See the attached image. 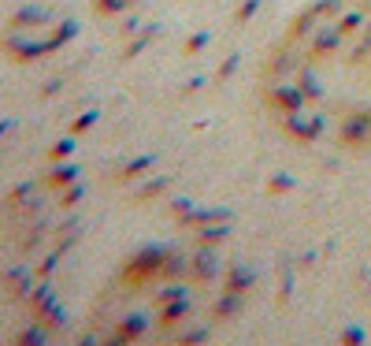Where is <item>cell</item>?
Segmentation results:
<instances>
[{"instance_id":"1","label":"cell","mask_w":371,"mask_h":346,"mask_svg":"<svg viewBox=\"0 0 371 346\" xmlns=\"http://www.w3.org/2000/svg\"><path fill=\"white\" fill-rule=\"evenodd\" d=\"M256 93L283 138L308 153H371V0H312L260 64Z\"/></svg>"}]
</instances>
